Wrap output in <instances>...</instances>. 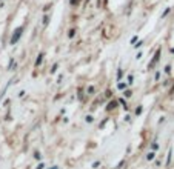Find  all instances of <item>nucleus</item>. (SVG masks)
Wrapping results in <instances>:
<instances>
[{"instance_id": "1", "label": "nucleus", "mask_w": 174, "mask_h": 169, "mask_svg": "<svg viewBox=\"0 0 174 169\" xmlns=\"http://www.w3.org/2000/svg\"><path fill=\"white\" fill-rule=\"evenodd\" d=\"M22 31H23V28H22V26H20V28H17L16 31H14V35H13V39H11V45H14V43H17V42H19L20 35H22Z\"/></svg>"}, {"instance_id": "2", "label": "nucleus", "mask_w": 174, "mask_h": 169, "mask_svg": "<svg viewBox=\"0 0 174 169\" xmlns=\"http://www.w3.org/2000/svg\"><path fill=\"white\" fill-rule=\"evenodd\" d=\"M43 52H40L39 54V57H37V60H35V66H40V63H42V60H43Z\"/></svg>"}, {"instance_id": "3", "label": "nucleus", "mask_w": 174, "mask_h": 169, "mask_svg": "<svg viewBox=\"0 0 174 169\" xmlns=\"http://www.w3.org/2000/svg\"><path fill=\"white\" fill-rule=\"evenodd\" d=\"M116 105H117V101H110V103H108V106H106V109L108 111H111V109H114V108H116Z\"/></svg>"}, {"instance_id": "4", "label": "nucleus", "mask_w": 174, "mask_h": 169, "mask_svg": "<svg viewBox=\"0 0 174 169\" xmlns=\"http://www.w3.org/2000/svg\"><path fill=\"white\" fill-rule=\"evenodd\" d=\"M159 57H160V51H157V52H156V56H154V58H153V62L149 63V66H153L156 62H157V60H159Z\"/></svg>"}, {"instance_id": "5", "label": "nucleus", "mask_w": 174, "mask_h": 169, "mask_svg": "<svg viewBox=\"0 0 174 169\" xmlns=\"http://www.w3.org/2000/svg\"><path fill=\"white\" fill-rule=\"evenodd\" d=\"M154 151H151V152H148V155H146V160H149V161H151V160H154Z\"/></svg>"}, {"instance_id": "6", "label": "nucleus", "mask_w": 174, "mask_h": 169, "mask_svg": "<svg viewBox=\"0 0 174 169\" xmlns=\"http://www.w3.org/2000/svg\"><path fill=\"white\" fill-rule=\"evenodd\" d=\"M74 34H76V31H74V29H71L69 34H68V37H69V39H73V37H74Z\"/></svg>"}, {"instance_id": "7", "label": "nucleus", "mask_w": 174, "mask_h": 169, "mask_svg": "<svg viewBox=\"0 0 174 169\" xmlns=\"http://www.w3.org/2000/svg\"><path fill=\"white\" fill-rule=\"evenodd\" d=\"M117 88H119V89H125V88H127V84H125V83H119Z\"/></svg>"}, {"instance_id": "8", "label": "nucleus", "mask_w": 174, "mask_h": 169, "mask_svg": "<svg viewBox=\"0 0 174 169\" xmlns=\"http://www.w3.org/2000/svg\"><path fill=\"white\" fill-rule=\"evenodd\" d=\"M171 161V149H170V154H168V158H166V165H170Z\"/></svg>"}, {"instance_id": "9", "label": "nucleus", "mask_w": 174, "mask_h": 169, "mask_svg": "<svg viewBox=\"0 0 174 169\" xmlns=\"http://www.w3.org/2000/svg\"><path fill=\"white\" fill-rule=\"evenodd\" d=\"M165 72H166V74H170V72H171V66H166V68H165Z\"/></svg>"}, {"instance_id": "10", "label": "nucleus", "mask_w": 174, "mask_h": 169, "mask_svg": "<svg viewBox=\"0 0 174 169\" xmlns=\"http://www.w3.org/2000/svg\"><path fill=\"white\" fill-rule=\"evenodd\" d=\"M88 92H89V94H93V92H94V88H93V86H89V88H88Z\"/></svg>"}, {"instance_id": "11", "label": "nucleus", "mask_w": 174, "mask_h": 169, "mask_svg": "<svg viewBox=\"0 0 174 169\" xmlns=\"http://www.w3.org/2000/svg\"><path fill=\"white\" fill-rule=\"evenodd\" d=\"M86 122H88V123H91V122H93V117H91V115H88V117H86Z\"/></svg>"}, {"instance_id": "12", "label": "nucleus", "mask_w": 174, "mask_h": 169, "mask_svg": "<svg viewBox=\"0 0 174 169\" xmlns=\"http://www.w3.org/2000/svg\"><path fill=\"white\" fill-rule=\"evenodd\" d=\"M56 71H57V63H56V65H54V66H52V69H51V72H56Z\"/></svg>"}, {"instance_id": "13", "label": "nucleus", "mask_w": 174, "mask_h": 169, "mask_svg": "<svg viewBox=\"0 0 174 169\" xmlns=\"http://www.w3.org/2000/svg\"><path fill=\"white\" fill-rule=\"evenodd\" d=\"M157 148H159V144H157V143H153V151H156Z\"/></svg>"}, {"instance_id": "14", "label": "nucleus", "mask_w": 174, "mask_h": 169, "mask_svg": "<svg viewBox=\"0 0 174 169\" xmlns=\"http://www.w3.org/2000/svg\"><path fill=\"white\" fill-rule=\"evenodd\" d=\"M79 2H80V0H71V5H77Z\"/></svg>"}, {"instance_id": "15", "label": "nucleus", "mask_w": 174, "mask_h": 169, "mask_svg": "<svg viewBox=\"0 0 174 169\" xmlns=\"http://www.w3.org/2000/svg\"><path fill=\"white\" fill-rule=\"evenodd\" d=\"M168 13H170V8H168V9H165V13H163V14H162V17H165V15H166Z\"/></svg>"}, {"instance_id": "16", "label": "nucleus", "mask_w": 174, "mask_h": 169, "mask_svg": "<svg viewBox=\"0 0 174 169\" xmlns=\"http://www.w3.org/2000/svg\"><path fill=\"white\" fill-rule=\"evenodd\" d=\"M128 83H133V75H128Z\"/></svg>"}, {"instance_id": "17", "label": "nucleus", "mask_w": 174, "mask_h": 169, "mask_svg": "<svg viewBox=\"0 0 174 169\" xmlns=\"http://www.w3.org/2000/svg\"><path fill=\"white\" fill-rule=\"evenodd\" d=\"M34 157H35L37 160H40V154H39V152H35V154H34Z\"/></svg>"}, {"instance_id": "18", "label": "nucleus", "mask_w": 174, "mask_h": 169, "mask_svg": "<svg viewBox=\"0 0 174 169\" xmlns=\"http://www.w3.org/2000/svg\"><path fill=\"white\" fill-rule=\"evenodd\" d=\"M119 101H120V103H122V105H123L125 108H127V103H125V100H123V99H120V100H119Z\"/></svg>"}, {"instance_id": "19", "label": "nucleus", "mask_w": 174, "mask_h": 169, "mask_svg": "<svg viewBox=\"0 0 174 169\" xmlns=\"http://www.w3.org/2000/svg\"><path fill=\"white\" fill-rule=\"evenodd\" d=\"M43 168H45V166H43V163H40V165H39V168H37V169H43Z\"/></svg>"}, {"instance_id": "20", "label": "nucleus", "mask_w": 174, "mask_h": 169, "mask_svg": "<svg viewBox=\"0 0 174 169\" xmlns=\"http://www.w3.org/2000/svg\"><path fill=\"white\" fill-rule=\"evenodd\" d=\"M171 52H174V48H173V49H171Z\"/></svg>"}]
</instances>
